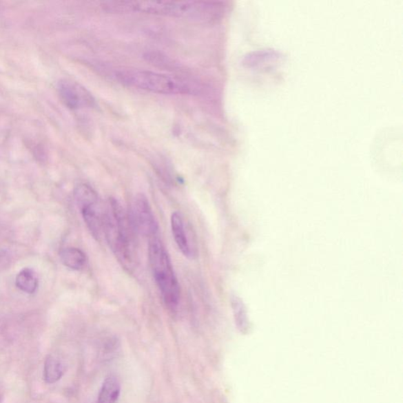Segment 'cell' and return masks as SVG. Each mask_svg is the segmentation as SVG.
<instances>
[{
	"label": "cell",
	"instance_id": "8",
	"mask_svg": "<svg viewBox=\"0 0 403 403\" xmlns=\"http://www.w3.org/2000/svg\"><path fill=\"white\" fill-rule=\"evenodd\" d=\"M171 229L176 245L183 255L189 258H193L196 255V249L191 244L183 216L179 212H174L171 216Z\"/></svg>",
	"mask_w": 403,
	"mask_h": 403
},
{
	"label": "cell",
	"instance_id": "9",
	"mask_svg": "<svg viewBox=\"0 0 403 403\" xmlns=\"http://www.w3.org/2000/svg\"><path fill=\"white\" fill-rule=\"evenodd\" d=\"M121 393V384L118 380L110 376L102 385L98 396L97 403H115L118 401Z\"/></svg>",
	"mask_w": 403,
	"mask_h": 403
},
{
	"label": "cell",
	"instance_id": "2",
	"mask_svg": "<svg viewBox=\"0 0 403 403\" xmlns=\"http://www.w3.org/2000/svg\"><path fill=\"white\" fill-rule=\"evenodd\" d=\"M135 229L121 203L114 198L105 208L103 234L119 262L131 269L135 258Z\"/></svg>",
	"mask_w": 403,
	"mask_h": 403
},
{
	"label": "cell",
	"instance_id": "13",
	"mask_svg": "<svg viewBox=\"0 0 403 403\" xmlns=\"http://www.w3.org/2000/svg\"><path fill=\"white\" fill-rule=\"evenodd\" d=\"M0 402H1V396H0Z\"/></svg>",
	"mask_w": 403,
	"mask_h": 403
},
{
	"label": "cell",
	"instance_id": "1",
	"mask_svg": "<svg viewBox=\"0 0 403 403\" xmlns=\"http://www.w3.org/2000/svg\"><path fill=\"white\" fill-rule=\"evenodd\" d=\"M103 8L114 13L141 12L201 21L218 19L223 13L222 3L207 1H114L105 3Z\"/></svg>",
	"mask_w": 403,
	"mask_h": 403
},
{
	"label": "cell",
	"instance_id": "6",
	"mask_svg": "<svg viewBox=\"0 0 403 403\" xmlns=\"http://www.w3.org/2000/svg\"><path fill=\"white\" fill-rule=\"evenodd\" d=\"M132 226L137 233L149 240L158 237V225L147 198L143 194L136 196L132 203L130 215Z\"/></svg>",
	"mask_w": 403,
	"mask_h": 403
},
{
	"label": "cell",
	"instance_id": "5",
	"mask_svg": "<svg viewBox=\"0 0 403 403\" xmlns=\"http://www.w3.org/2000/svg\"><path fill=\"white\" fill-rule=\"evenodd\" d=\"M74 197L83 218L94 238L101 240L103 234L105 209L95 190L90 185L76 187Z\"/></svg>",
	"mask_w": 403,
	"mask_h": 403
},
{
	"label": "cell",
	"instance_id": "3",
	"mask_svg": "<svg viewBox=\"0 0 403 403\" xmlns=\"http://www.w3.org/2000/svg\"><path fill=\"white\" fill-rule=\"evenodd\" d=\"M148 258L165 304L169 310H176L180 302V285L168 253L158 237L149 240Z\"/></svg>",
	"mask_w": 403,
	"mask_h": 403
},
{
	"label": "cell",
	"instance_id": "11",
	"mask_svg": "<svg viewBox=\"0 0 403 403\" xmlns=\"http://www.w3.org/2000/svg\"><path fill=\"white\" fill-rule=\"evenodd\" d=\"M61 260L66 267L81 270L84 268L87 259L85 254L79 248L68 247L61 253Z\"/></svg>",
	"mask_w": 403,
	"mask_h": 403
},
{
	"label": "cell",
	"instance_id": "4",
	"mask_svg": "<svg viewBox=\"0 0 403 403\" xmlns=\"http://www.w3.org/2000/svg\"><path fill=\"white\" fill-rule=\"evenodd\" d=\"M115 76L125 85L164 95L190 94L196 90L184 79L157 72L125 70L117 72Z\"/></svg>",
	"mask_w": 403,
	"mask_h": 403
},
{
	"label": "cell",
	"instance_id": "7",
	"mask_svg": "<svg viewBox=\"0 0 403 403\" xmlns=\"http://www.w3.org/2000/svg\"><path fill=\"white\" fill-rule=\"evenodd\" d=\"M58 90L61 99L70 109H79L83 106L93 107L95 105L91 94L76 83L61 81Z\"/></svg>",
	"mask_w": 403,
	"mask_h": 403
},
{
	"label": "cell",
	"instance_id": "12",
	"mask_svg": "<svg viewBox=\"0 0 403 403\" xmlns=\"http://www.w3.org/2000/svg\"><path fill=\"white\" fill-rule=\"evenodd\" d=\"M16 286L28 294L34 293L38 288V279L33 270L30 268L22 269L17 275Z\"/></svg>",
	"mask_w": 403,
	"mask_h": 403
},
{
	"label": "cell",
	"instance_id": "10",
	"mask_svg": "<svg viewBox=\"0 0 403 403\" xmlns=\"http://www.w3.org/2000/svg\"><path fill=\"white\" fill-rule=\"evenodd\" d=\"M64 366L58 358L49 355L44 362L43 379L45 382L52 384L59 382L64 374Z\"/></svg>",
	"mask_w": 403,
	"mask_h": 403
}]
</instances>
